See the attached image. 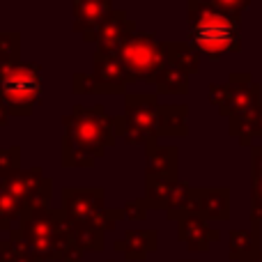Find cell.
Segmentation results:
<instances>
[{"label":"cell","mask_w":262,"mask_h":262,"mask_svg":"<svg viewBox=\"0 0 262 262\" xmlns=\"http://www.w3.org/2000/svg\"><path fill=\"white\" fill-rule=\"evenodd\" d=\"M21 62V32H0V64Z\"/></svg>","instance_id":"23"},{"label":"cell","mask_w":262,"mask_h":262,"mask_svg":"<svg viewBox=\"0 0 262 262\" xmlns=\"http://www.w3.org/2000/svg\"><path fill=\"white\" fill-rule=\"evenodd\" d=\"M249 5V0H189V44L212 60L237 53L242 49L239 16Z\"/></svg>","instance_id":"3"},{"label":"cell","mask_w":262,"mask_h":262,"mask_svg":"<svg viewBox=\"0 0 262 262\" xmlns=\"http://www.w3.org/2000/svg\"><path fill=\"white\" fill-rule=\"evenodd\" d=\"M9 244L14 251L28 253L39 262L83 260L74 230L62 209L37 207L21 216L18 226L9 230Z\"/></svg>","instance_id":"2"},{"label":"cell","mask_w":262,"mask_h":262,"mask_svg":"<svg viewBox=\"0 0 262 262\" xmlns=\"http://www.w3.org/2000/svg\"><path fill=\"white\" fill-rule=\"evenodd\" d=\"M92 81L97 85V95H122L129 85V76L118 53L97 51L92 60Z\"/></svg>","instance_id":"11"},{"label":"cell","mask_w":262,"mask_h":262,"mask_svg":"<svg viewBox=\"0 0 262 262\" xmlns=\"http://www.w3.org/2000/svg\"><path fill=\"white\" fill-rule=\"evenodd\" d=\"M7 122H9V113L5 111V106L0 104V127H7Z\"/></svg>","instance_id":"29"},{"label":"cell","mask_w":262,"mask_h":262,"mask_svg":"<svg viewBox=\"0 0 262 262\" xmlns=\"http://www.w3.org/2000/svg\"><path fill=\"white\" fill-rule=\"evenodd\" d=\"M9 246H12V244H9ZM7 262H39V260L32 258V255H28V253H21V251H14L12 249V253H9Z\"/></svg>","instance_id":"27"},{"label":"cell","mask_w":262,"mask_h":262,"mask_svg":"<svg viewBox=\"0 0 262 262\" xmlns=\"http://www.w3.org/2000/svg\"><path fill=\"white\" fill-rule=\"evenodd\" d=\"M145 180H180V149L175 145H145Z\"/></svg>","instance_id":"14"},{"label":"cell","mask_w":262,"mask_h":262,"mask_svg":"<svg viewBox=\"0 0 262 262\" xmlns=\"http://www.w3.org/2000/svg\"><path fill=\"white\" fill-rule=\"evenodd\" d=\"M260 83L249 72H232L226 83H209L207 97L223 118H232L260 104Z\"/></svg>","instance_id":"9"},{"label":"cell","mask_w":262,"mask_h":262,"mask_svg":"<svg viewBox=\"0 0 262 262\" xmlns=\"http://www.w3.org/2000/svg\"><path fill=\"white\" fill-rule=\"evenodd\" d=\"M113 3L108 0H76L74 3V30L81 32L83 41L92 44L97 28L113 12Z\"/></svg>","instance_id":"16"},{"label":"cell","mask_w":262,"mask_h":262,"mask_svg":"<svg viewBox=\"0 0 262 262\" xmlns=\"http://www.w3.org/2000/svg\"><path fill=\"white\" fill-rule=\"evenodd\" d=\"M9 253H12V246H9V242H0V262H7Z\"/></svg>","instance_id":"28"},{"label":"cell","mask_w":262,"mask_h":262,"mask_svg":"<svg viewBox=\"0 0 262 262\" xmlns=\"http://www.w3.org/2000/svg\"><path fill=\"white\" fill-rule=\"evenodd\" d=\"M175 221H177V239L193 253H205V251H209L212 242L221 239V232L216 228H209V223L193 212L180 214Z\"/></svg>","instance_id":"13"},{"label":"cell","mask_w":262,"mask_h":262,"mask_svg":"<svg viewBox=\"0 0 262 262\" xmlns=\"http://www.w3.org/2000/svg\"><path fill=\"white\" fill-rule=\"evenodd\" d=\"M113 249L124 255L127 262H145L159 249L157 230H127L122 239H115Z\"/></svg>","instance_id":"17"},{"label":"cell","mask_w":262,"mask_h":262,"mask_svg":"<svg viewBox=\"0 0 262 262\" xmlns=\"http://www.w3.org/2000/svg\"><path fill=\"white\" fill-rule=\"evenodd\" d=\"M262 226V147L251 149V228Z\"/></svg>","instance_id":"21"},{"label":"cell","mask_w":262,"mask_h":262,"mask_svg":"<svg viewBox=\"0 0 262 262\" xmlns=\"http://www.w3.org/2000/svg\"><path fill=\"white\" fill-rule=\"evenodd\" d=\"M44 81H41V67L32 62H16V64H0V104L12 115L32 113L41 101Z\"/></svg>","instance_id":"7"},{"label":"cell","mask_w":262,"mask_h":262,"mask_svg":"<svg viewBox=\"0 0 262 262\" xmlns=\"http://www.w3.org/2000/svg\"><path fill=\"white\" fill-rule=\"evenodd\" d=\"M147 212H149V209H147V205H145V200H143V198H138V200H129V203L122 207L124 219H129V221H145Z\"/></svg>","instance_id":"25"},{"label":"cell","mask_w":262,"mask_h":262,"mask_svg":"<svg viewBox=\"0 0 262 262\" xmlns=\"http://www.w3.org/2000/svg\"><path fill=\"white\" fill-rule=\"evenodd\" d=\"M118 58L124 64L129 83H136V81L154 83L159 72L166 64L168 49H166V41L157 39L154 32H145L136 28L118 49Z\"/></svg>","instance_id":"8"},{"label":"cell","mask_w":262,"mask_h":262,"mask_svg":"<svg viewBox=\"0 0 262 262\" xmlns=\"http://www.w3.org/2000/svg\"><path fill=\"white\" fill-rule=\"evenodd\" d=\"M51 193L53 180H49L41 168L0 175V230L9 232V223L21 221L30 209L49 207Z\"/></svg>","instance_id":"5"},{"label":"cell","mask_w":262,"mask_h":262,"mask_svg":"<svg viewBox=\"0 0 262 262\" xmlns=\"http://www.w3.org/2000/svg\"><path fill=\"white\" fill-rule=\"evenodd\" d=\"M180 262H198V260H180Z\"/></svg>","instance_id":"31"},{"label":"cell","mask_w":262,"mask_h":262,"mask_svg":"<svg viewBox=\"0 0 262 262\" xmlns=\"http://www.w3.org/2000/svg\"><path fill=\"white\" fill-rule=\"evenodd\" d=\"M244 262H262V251H258L255 255H251L249 260H244Z\"/></svg>","instance_id":"30"},{"label":"cell","mask_w":262,"mask_h":262,"mask_svg":"<svg viewBox=\"0 0 262 262\" xmlns=\"http://www.w3.org/2000/svg\"><path fill=\"white\" fill-rule=\"evenodd\" d=\"M74 92L76 95H97V85L90 74H83V72L74 74Z\"/></svg>","instance_id":"26"},{"label":"cell","mask_w":262,"mask_h":262,"mask_svg":"<svg viewBox=\"0 0 262 262\" xmlns=\"http://www.w3.org/2000/svg\"><path fill=\"white\" fill-rule=\"evenodd\" d=\"M228 120H230L228 134L239 140V145H244V147H249L253 138H262V101L253 108L244 111L239 115H232Z\"/></svg>","instance_id":"18"},{"label":"cell","mask_w":262,"mask_h":262,"mask_svg":"<svg viewBox=\"0 0 262 262\" xmlns=\"http://www.w3.org/2000/svg\"><path fill=\"white\" fill-rule=\"evenodd\" d=\"M260 228H251V230H232L228 235V260L232 262H244L251 255L262 251L260 242Z\"/></svg>","instance_id":"19"},{"label":"cell","mask_w":262,"mask_h":262,"mask_svg":"<svg viewBox=\"0 0 262 262\" xmlns=\"http://www.w3.org/2000/svg\"><path fill=\"white\" fill-rule=\"evenodd\" d=\"M62 163L67 168H92L115 143L113 118L106 113L104 104H76L62 118Z\"/></svg>","instance_id":"4"},{"label":"cell","mask_w":262,"mask_h":262,"mask_svg":"<svg viewBox=\"0 0 262 262\" xmlns=\"http://www.w3.org/2000/svg\"><path fill=\"white\" fill-rule=\"evenodd\" d=\"M168 49V62L182 67L186 74H198L200 69V53L189 44V41H166Z\"/></svg>","instance_id":"22"},{"label":"cell","mask_w":262,"mask_h":262,"mask_svg":"<svg viewBox=\"0 0 262 262\" xmlns=\"http://www.w3.org/2000/svg\"><path fill=\"white\" fill-rule=\"evenodd\" d=\"M186 118V104H161L157 92H129L124 97V113L113 118V134L129 145H149L161 136L182 138L189 131Z\"/></svg>","instance_id":"1"},{"label":"cell","mask_w":262,"mask_h":262,"mask_svg":"<svg viewBox=\"0 0 262 262\" xmlns=\"http://www.w3.org/2000/svg\"><path fill=\"white\" fill-rule=\"evenodd\" d=\"M189 81L191 76L184 69L166 60L163 69L159 72L157 81H154V88H157V95H186L189 92Z\"/></svg>","instance_id":"20"},{"label":"cell","mask_w":262,"mask_h":262,"mask_svg":"<svg viewBox=\"0 0 262 262\" xmlns=\"http://www.w3.org/2000/svg\"><path fill=\"white\" fill-rule=\"evenodd\" d=\"M108 262H113V260H108Z\"/></svg>","instance_id":"32"},{"label":"cell","mask_w":262,"mask_h":262,"mask_svg":"<svg viewBox=\"0 0 262 262\" xmlns=\"http://www.w3.org/2000/svg\"><path fill=\"white\" fill-rule=\"evenodd\" d=\"M18 170H21V147L18 145L7 149L0 147V175H12Z\"/></svg>","instance_id":"24"},{"label":"cell","mask_w":262,"mask_h":262,"mask_svg":"<svg viewBox=\"0 0 262 262\" xmlns=\"http://www.w3.org/2000/svg\"><path fill=\"white\" fill-rule=\"evenodd\" d=\"M189 212L205 221H228L230 219V189L226 186H191Z\"/></svg>","instance_id":"12"},{"label":"cell","mask_w":262,"mask_h":262,"mask_svg":"<svg viewBox=\"0 0 262 262\" xmlns=\"http://www.w3.org/2000/svg\"><path fill=\"white\" fill-rule=\"evenodd\" d=\"M62 212L74 230L92 228L106 232L115 230L120 219H124L122 209L106 207V191L101 186H67L62 191Z\"/></svg>","instance_id":"6"},{"label":"cell","mask_w":262,"mask_h":262,"mask_svg":"<svg viewBox=\"0 0 262 262\" xmlns=\"http://www.w3.org/2000/svg\"><path fill=\"white\" fill-rule=\"evenodd\" d=\"M147 209H163L170 221L191 207V184L184 180H145Z\"/></svg>","instance_id":"10"},{"label":"cell","mask_w":262,"mask_h":262,"mask_svg":"<svg viewBox=\"0 0 262 262\" xmlns=\"http://www.w3.org/2000/svg\"><path fill=\"white\" fill-rule=\"evenodd\" d=\"M134 30H136V23L127 18V12H124V9H113V12L104 18V23L97 28L95 37H92V44H97V51L118 53L122 41L127 39Z\"/></svg>","instance_id":"15"}]
</instances>
